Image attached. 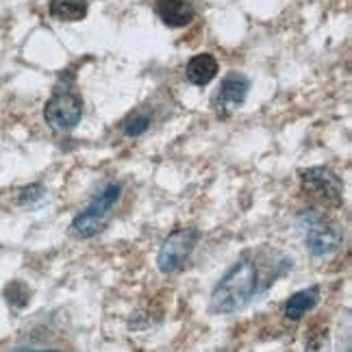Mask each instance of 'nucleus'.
I'll return each instance as SVG.
<instances>
[{"label": "nucleus", "mask_w": 352, "mask_h": 352, "mask_svg": "<svg viewBox=\"0 0 352 352\" xmlns=\"http://www.w3.org/2000/svg\"><path fill=\"white\" fill-rule=\"evenodd\" d=\"M220 72V63L211 52H200V55H194L185 65V78L196 87H205L211 80L218 76Z\"/></svg>", "instance_id": "obj_9"}, {"label": "nucleus", "mask_w": 352, "mask_h": 352, "mask_svg": "<svg viewBox=\"0 0 352 352\" xmlns=\"http://www.w3.org/2000/svg\"><path fill=\"white\" fill-rule=\"evenodd\" d=\"M155 13L168 29H183L196 18V9L189 0H155Z\"/></svg>", "instance_id": "obj_8"}, {"label": "nucleus", "mask_w": 352, "mask_h": 352, "mask_svg": "<svg viewBox=\"0 0 352 352\" xmlns=\"http://www.w3.org/2000/svg\"><path fill=\"white\" fill-rule=\"evenodd\" d=\"M250 91V78L241 72H228L222 80L220 87L213 91L211 96V109L218 118H228L233 116L239 107L246 102Z\"/></svg>", "instance_id": "obj_7"}, {"label": "nucleus", "mask_w": 352, "mask_h": 352, "mask_svg": "<svg viewBox=\"0 0 352 352\" xmlns=\"http://www.w3.org/2000/svg\"><path fill=\"white\" fill-rule=\"evenodd\" d=\"M298 226L302 231L307 250L316 259L337 252L344 243V231L340 228V224H335L320 211H302L298 215Z\"/></svg>", "instance_id": "obj_3"}, {"label": "nucleus", "mask_w": 352, "mask_h": 352, "mask_svg": "<svg viewBox=\"0 0 352 352\" xmlns=\"http://www.w3.org/2000/svg\"><path fill=\"white\" fill-rule=\"evenodd\" d=\"M44 185L39 183H33V185H26L24 189H20V196H18V202L22 207H33L35 202H39L44 198Z\"/></svg>", "instance_id": "obj_14"}, {"label": "nucleus", "mask_w": 352, "mask_h": 352, "mask_svg": "<svg viewBox=\"0 0 352 352\" xmlns=\"http://www.w3.org/2000/svg\"><path fill=\"white\" fill-rule=\"evenodd\" d=\"M3 296H5V300L9 302V307H13V309H24L26 305L31 302V289L22 280L7 283L5 289H3Z\"/></svg>", "instance_id": "obj_13"}, {"label": "nucleus", "mask_w": 352, "mask_h": 352, "mask_svg": "<svg viewBox=\"0 0 352 352\" xmlns=\"http://www.w3.org/2000/svg\"><path fill=\"white\" fill-rule=\"evenodd\" d=\"M13 352H61V350H31V348H18Z\"/></svg>", "instance_id": "obj_15"}, {"label": "nucleus", "mask_w": 352, "mask_h": 352, "mask_svg": "<svg viewBox=\"0 0 352 352\" xmlns=\"http://www.w3.org/2000/svg\"><path fill=\"white\" fill-rule=\"evenodd\" d=\"M120 196H122V185L118 181L107 183L100 192L91 198L89 205L74 215V220L70 222V235L74 239H91L98 233H102L107 224L113 218Z\"/></svg>", "instance_id": "obj_2"}, {"label": "nucleus", "mask_w": 352, "mask_h": 352, "mask_svg": "<svg viewBox=\"0 0 352 352\" xmlns=\"http://www.w3.org/2000/svg\"><path fill=\"white\" fill-rule=\"evenodd\" d=\"M200 231L196 226H181L164 239L157 254V267L161 274H174L192 259V254L200 241Z\"/></svg>", "instance_id": "obj_4"}, {"label": "nucleus", "mask_w": 352, "mask_h": 352, "mask_svg": "<svg viewBox=\"0 0 352 352\" xmlns=\"http://www.w3.org/2000/svg\"><path fill=\"white\" fill-rule=\"evenodd\" d=\"M153 124V111H148L146 107H138L135 111H131L124 120H122V133L126 135V138L135 140V138H142L144 133H148Z\"/></svg>", "instance_id": "obj_12"}, {"label": "nucleus", "mask_w": 352, "mask_h": 352, "mask_svg": "<svg viewBox=\"0 0 352 352\" xmlns=\"http://www.w3.org/2000/svg\"><path fill=\"white\" fill-rule=\"evenodd\" d=\"M44 120L50 129L59 133L74 131L83 120V98L72 87H55L50 100L44 107Z\"/></svg>", "instance_id": "obj_5"}, {"label": "nucleus", "mask_w": 352, "mask_h": 352, "mask_svg": "<svg viewBox=\"0 0 352 352\" xmlns=\"http://www.w3.org/2000/svg\"><path fill=\"white\" fill-rule=\"evenodd\" d=\"M300 185L305 192L318 202L333 209L344 205V181L329 166H314L300 172Z\"/></svg>", "instance_id": "obj_6"}, {"label": "nucleus", "mask_w": 352, "mask_h": 352, "mask_svg": "<svg viewBox=\"0 0 352 352\" xmlns=\"http://www.w3.org/2000/svg\"><path fill=\"white\" fill-rule=\"evenodd\" d=\"M318 302H320V287H318V285H311V287H307V289L296 292L294 296L287 298V302H285V318H287V320H294V322H296V320H300V318H305Z\"/></svg>", "instance_id": "obj_10"}, {"label": "nucleus", "mask_w": 352, "mask_h": 352, "mask_svg": "<svg viewBox=\"0 0 352 352\" xmlns=\"http://www.w3.org/2000/svg\"><path fill=\"white\" fill-rule=\"evenodd\" d=\"M48 11L59 22H80L89 11V0H50Z\"/></svg>", "instance_id": "obj_11"}, {"label": "nucleus", "mask_w": 352, "mask_h": 352, "mask_svg": "<svg viewBox=\"0 0 352 352\" xmlns=\"http://www.w3.org/2000/svg\"><path fill=\"white\" fill-rule=\"evenodd\" d=\"M256 292H259V265L250 252H243L213 287L209 309L220 316L237 314L254 300Z\"/></svg>", "instance_id": "obj_1"}]
</instances>
